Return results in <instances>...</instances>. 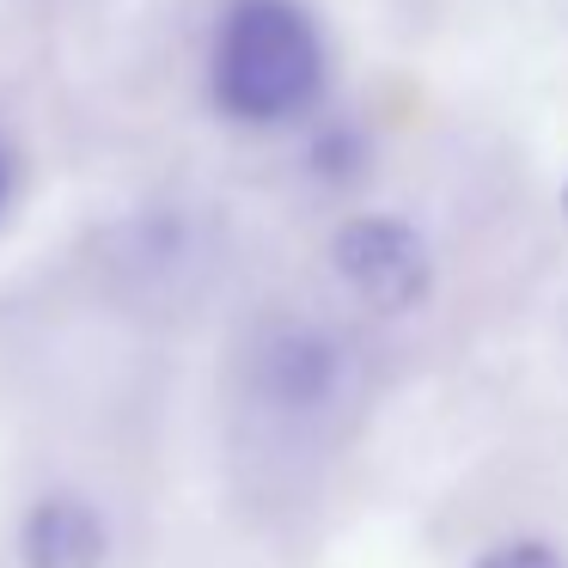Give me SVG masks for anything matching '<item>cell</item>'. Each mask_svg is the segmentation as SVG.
Returning a JSON list of instances; mask_svg holds the SVG:
<instances>
[{"mask_svg": "<svg viewBox=\"0 0 568 568\" xmlns=\"http://www.w3.org/2000/svg\"><path fill=\"white\" fill-rule=\"evenodd\" d=\"M209 92L251 129L294 123L324 92V38L300 0H233L214 31Z\"/></svg>", "mask_w": 568, "mask_h": 568, "instance_id": "1", "label": "cell"}, {"mask_svg": "<svg viewBox=\"0 0 568 568\" xmlns=\"http://www.w3.org/2000/svg\"><path fill=\"white\" fill-rule=\"evenodd\" d=\"M331 257H336V275L379 312H409L428 294V275H434L422 233L404 221H385V214L348 221L343 233H336Z\"/></svg>", "mask_w": 568, "mask_h": 568, "instance_id": "2", "label": "cell"}, {"mask_svg": "<svg viewBox=\"0 0 568 568\" xmlns=\"http://www.w3.org/2000/svg\"><path fill=\"white\" fill-rule=\"evenodd\" d=\"M26 568H99L104 562V519L74 495H50L26 514L19 531Z\"/></svg>", "mask_w": 568, "mask_h": 568, "instance_id": "3", "label": "cell"}, {"mask_svg": "<svg viewBox=\"0 0 568 568\" xmlns=\"http://www.w3.org/2000/svg\"><path fill=\"white\" fill-rule=\"evenodd\" d=\"M336 385V348L318 331H282L263 348V392L287 409H312L324 404Z\"/></svg>", "mask_w": 568, "mask_h": 568, "instance_id": "4", "label": "cell"}, {"mask_svg": "<svg viewBox=\"0 0 568 568\" xmlns=\"http://www.w3.org/2000/svg\"><path fill=\"white\" fill-rule=\"evenodd\" d=\"M477 568H568L556 550H544V544H501V550H489Z\"/></svg>", "mask_w": 568, "mask_h": 568, "instance_id": "5", "label": "cell"}, {"mask_svg": "<svg viewBox=\"0 0 568 568\" xmlns=\"http://www.w3.org/2000/svg\"><path fill=\"white\" fill-rule=\"evenodd\" d=\"M0 202H7V148H0Z\"/></svg>", "mask_w": 568, "mask_h": 568, "instance_id": "6", "label": "cell"}]
</instances>
